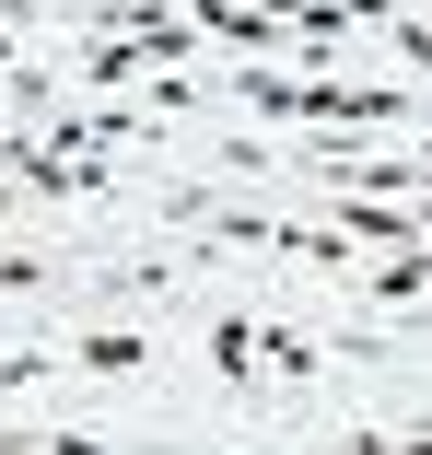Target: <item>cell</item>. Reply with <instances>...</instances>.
I'll return each mask as SVG.
<instances>
[{"mask_svg":"<svg viewBox=\"0 0 432 455\" xmlns=\"http://www.w3.org/2000/svg\"><path fill=\"white\" fill-rule=\"evenodd\" d=\"M0 222H12V188H0Z\"/></svg>","mask_w":432,"mask_h":455,"instance_id":"obj_9","label":"cell"},{"mask_svg":"<svg viewBox=\"0 0 432 455\" xmlns=\"http://www.w3.org/2000/svg\"><path fill=\"white\" fill-rule=\"evenodd\" d=\"M211 374L257 397V374H269V362H257V315H211Z\"/></svg>","mask_w":432,"mask_h":455,"instance_id":"obj_4","label":"cell"},{"mask_svg":"<svg viewBox=\"0 0 432 455\" xmlns=\"http://www.w3.org/2000/svg\"><path fill=\"white\" fill-rule=\"evenodd\" d=\"M234 117L292 129V117H304V82H292V70H269V59H245V70H234Z\"/></svg>","mask_w":432,"mask_h":455,"instance_id":"obj_3","label":"cell"},{"mask_svg":"<svg viewBox=\"0 0 432 455\" xmlns=\"http://www.w3.org/2000/svg\"><path fill=\"white\" fill-rule=\"evenodd\" d=\"M316 455H397V432H374V420H339Z\"/></svg>","mask_w":432,"mask_h":455,"instance_id":"obj_7","label":"cell"},{"mask_svg":"<svg viewBox=\"0 0 432 455\" xmlns=\"http://www.w3.org/2000/svg\"><path fill=\"white\" fill-rule=\"evenodd\" d=\"M140 117H199V82H188V70H152V82H140Z\"/></svg>","mask_w":432,"mask_h":455,"instance_id":"obj_5","label":"cell"},{"mask_svg":"<svg viewBox=\"0 0 432 455\" xmlns=\"http://www.w3.org/2000/svg\"><path fill=\"white\" fill-rule=\"evenodd\" d=\"M47 281H59V268H47V257H24V245H0V292H12V304H36Z\"/></svg>","mask_w":432,"mask_h":455,"instance_id":"obj_6","label":"cell"},{"mask_svg":"<svg viewBox=\"0 0 432 455\" xmlns=\"http://www.w3.org/2000/svg\"><path fill=\"white\" fill-rule=\"evenodd\" d=\"M397 455H432V420H397Z\"/></svg>","mask_w":432,"mask_h":455,"instance_id":"obj_8","label":"cell"},{"mask_svg":"<svg viewBox=\"0 0 432 455\" xmlns=\"http://www.w3.org/2000/svg\"><path fill=\"white\" fill-rule=\"evenodd\" d=\"M257 362H269L281 409H304V397H316V327H304V315H257Z\"/></svg>","mask_w":432,"mask_h":455,"instance_id":"obj_2","label":"cell"},{"mask_svg":"<svg viewBox=\"0 0 432 455\" xmlns=\"http://www.w3.org/2000/svg\"><path fill=\"white\" fill-rule=\"evenodd\" d=\"M70 374H94V386H117V374H152V327H140V315L82 327V339H70Z\"/></svg>","mask_w":432,"mask_h":455,"instance_id":"obj_1","label":"cell"}]
</instances>
